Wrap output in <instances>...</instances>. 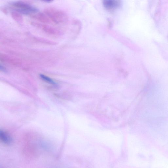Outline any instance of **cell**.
<instances>
[{"mask_svg": "<svg viewBox=\"0 0 168 168\" xmlns=\"http://www.w3.org/2000/svg\"><path fill=\"white\" fill-rule=\"evenodd\" d=\"M104 7L107 11L113 12L120 8L121 3L119 1H105L103 2Z\"/></svg>", "mask_w": 168, "mask_h": 168, "instance_id": "6da1fadb", "label": "cell"}, {"mask_svg": "<svg viewBox=\"0 0 168 168\" xmlns=\"http://www.w3.org/2000/svg\"><path fill=\"white\" fill-rule=\"evenodd\" d=\"M0 139L2 142L6 144L11 143L12 139L8 134L4 131L0 130Z\"/></svg>", "mask_w": 168, "mask_h": 168, "instance_id": "7a4b0ae2", "label": "cell"}, {"mask_svg": "<svg viewBox=\"0 0 168 168\" xmlns=\"http://www.w3.org/2000/svg\"><path fill=\"white\" fill-rule=\"evenodd\" d=\"M40 77L42 79L47 82L52 84V85H55L56 84V83L52 79L48 77L43 74L40 75Z\"/></svg>", "mask_w": 168, "mask_h": 168, "instance_id": "3957f363", "label": "cell"}]
</instances>
